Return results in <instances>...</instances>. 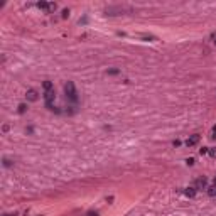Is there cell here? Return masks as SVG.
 <instances>
[{
  "instance_id": "6da1fadb",
  "label": "cell",
  "mask_w": 216,
  "mask_h": 216,
  "mask_svg": "<svg viewBox=\"0 0 216 216\" xmlns=\"http://www.w3.org/2000/svg\"><path fill=\"white\" fill-rule=\"evenodd\" d=\"M64 93H66V100L71 101V103H78V93H76V88H74V83L73 81H68L64 85Z\"/></svg>"
},
{
  "instance_id": "7a4b0ae2",
  "label": "cell",
  "mask_w": 216,
  "mask_h": 216,
  "mask_svg": "<svg viewBox=\"0 0 216 216\" xmlns=\"http://www.w3.org/2000/svg\"><path fill=\"white\" fill-rule=\"evenodd\" d=\"M194 187L196 189H208V181H206V177H198L196 182H194Z\"/></svg>"
},
{
  "instance_id": "3957f363",
  "label": "cell",
  "mask_w": 216,
  "mask_h": 216,
  "mask_svg": "<svg viewBox=\"0 0 216 216\" xmlns=\"http://www.w3.org/2000/svg\"><path fill=\"white\" fill-rule=\"evenodd\" d=\"M25 96H27V100H29V101H37L39 93H37V90H27Z\"/></svg>"
},
{
  "instance_id": "277c9868",
  "label": "cell",
  "mask_w": 216,
  "mask_h": 216,
  "mask_svg": "<svg viewBox=\"0 0 216 216\" xmlns=\"http://www.w3.org/2000/svg\"><path fill=\"white\" fill-rule=\"evenodd\" d=\"M54 98H56V93H54V90L46 91V93H44V100H46V105H47V103H54Z\"/></svg>"
},
{
  "instance_id": "5b68a950",
  "label": "cell",
  "mask_w": 216,
  "mask_h": 216,
  "mask_svg": "<svg viewBox=\"0 0 216 216\" xmlns=\"http://www.w3.org/2000/svg\"><path fill=\"white\" fill-rule=\"evenodd\" d=\"M199 139H201V137H199L198 133H194V135H191V137L186 140V145H187V147H193V145H196L199 142Z\"/></svg>"
},
{
  "instance_id": "8992f818",
  "label": "cell",
  "mask_w": 216,
  "mask_h": 216,
  "mask_svg": "<svg viewBox=\"0 0 216 216\" xmlns=\"http://www.w3.org/2000/svg\"><path fill=\"white\" fill-rule=\"evenodd\" d=\"M184 194H186L187 198H194V196H196V187H186Z\"/></svg>"
},
{
  "instance_id": "52a82bcc",
  "label": "cell",
  "mask_w": 216,
  "mask_h": 216,
  "mask_svg": "<svg viewBox=\"0 0 216 216\" xmlns=\"http://www.w3.org/2000/svg\"><path fill=\"white\" fill-rule=\"evenodd\" d=\"M37 7H39L41 10H46V12H47V7H49V3H47V2H37Z\"/></svg>"
},
{
  "instance_id": "ba28073f",
  "label": "cell",
  "mask_w": 216,
  "mask_h": 216,
  "mask_svg": "<svg viewBox=\"0 0 216 216\" xmlns=\"http://www.w3.org/2000/svg\"><path fill=\"white\" fill-rule=\"evenodd\" d=\"M42 86H44V90H46V91H51V90H53V81H44V83H42Z\"/></svg>"
},
{
  "instance_id": "9c48e42d",
  "label": "cell",
  "mask_w": 216,
  "mask_h": 216,
  "mask_svg": "<svg viewBox=\"0 0 216 216\" xmlns=\"http://www.w3.org/2000/svg\"><path fill=\"white\" fill-rule=\"evenodd\" d=\"M2 162H3V165H5V167H12V165H14V161H10V159H7V157H3Z\"/></svg>"
},
{
  "instance_id": "30bf717a",
  "label": "cell",
  "mask_w": 216,
  "mask_h": 216,
  "mask_svg": "<svg viewBox=\"0 0 216 216\" xmlns=\"http://www.w3.org/2000/svg\"><path fill=\"white\" fill-rule=\"evenodd\" d=\"M208 194H209L211 198H215V196H216V186H211V187H208Z\"/></svg>"
},
{
  "instance_id": "8fae6325",
  "label": "cell",
  "mask_w": 216,
  "mask_h": 216,
  "mask_svg": "<svg viewBox=\"0 0 216 216\" xmlns=\"http://www.w3.org/2000/svg\"><path fill=\"white\" fill-rule=\"evenodd\" d=\"M56 9H57V5H56L54 2H51V3H49V7H47V14H51V12H54Z\"/></svg>"
},
{
  "instance_id": "7c38bea8",
  "label": "cell",
  "mask_w": 216,
  "mask_h": 216,
  "mask_svg": "<svg viewBox=\"0 0 216 216\" xmlns=\"http://www.w3.org/2000/svg\"><path fill=\"white\" fill-rule=\"evenodd\" d=\"M25 111H27V105L25 103H20L19 105V113H25Z\"/></svg>"
},
{
  "instance_id": "4fadbf2b",
  "label": "cell",
  "mask_w": 216,
  "mask_h": 216,
  "mask_svg": "<svg viewBox=\"0 0 216 216\" xmlns=\"http://www.w3.org/2000/svg\"><path fill=\"white\" fill-rule=\"evenodd\" d=\"M208 154H209V155H211V157H213V159H216V147H211V149H209V152H208Z\"/></svg>"
},
{
  "instance_id": "5bb4252c",
  "label": "cell",
  "mask_w": 216,
  "mask_h": 216,
  "mask_svg": "<svg viewBox=\"0 0 216 216\" xmlns=\"http://www.w3.org/2000/svg\"><path fill=\"white\" fill-rule=\"evenodd\" d=\"M208 152H209V149H208V147H203V149H199V154H201V155H204V154H208Z\"/></svg>"
},
{
  "instance_id": "9a60e30c",
  "label": "cell",
  "mask_w": 216,
  "mask_h": 216,
  "mask_svg": "<svg viewBox=\"0 0 216 216\" xmlns=\"http://www.w3.org/2000/svg\"><path fill=\"white\" fill-rule=\"evenodd\" d=\"M68 17H69V10L64 9V10H63V19H68Z\"/></svg>"
},
{
  "instance_id": "2e32d148",
  "label": "cell",
  "mask_w": 216,
  "mask_h": 216,
  "mask_svg": "<svg viewBox=\"0 0 216 216\" xmlns=\"http://www.w3.org/2000/svg\"><path fill=\"white\" fill-rule=\"evenodd\" d=\"M186 164H187V165H194V159H193V157L186 159Z\"/></svg>"
},
{
  "instance_id": "e0dca14e",
  "label": "cell",
  "mask_w": 216,
  "mask_h": 216,
  "mask_svg": "<svg viewBox=\"0 0 216 216\" xmlns=\"http://www.w3.org/2000/svg\"><path fill=\"white\" fill-rule=\"evenodd\" d=\"M86 216H98V213H96V211H88Z\"/></svg>"
},
{
  "instance_id": "ac0fdd59",
  "label": "cell",
  "mask_w": 216,
  "mask_h": 216,
  "mask_svg": "<svg viewBox=\"0 0 216 216\" xmlns=\"http://www.w3.org/2000/svg\"><path fill=\"white\" fill-rule=\"evenodd\" d=\"M118 69H110V71H108V74H118Z\"/></svg>"
},
{
  "instance_id": "d6986e66",
  "label": "cell",
  "mask_w": 216,
  "mask_h": 216,
  "mask_svg": "<svg viewBox=\"0 0 216 216\" xmlns=\"http://www.w3.org/2000/svg\"><path fill=\"white\" fill-rule=\"evenodd\" d=\"M172 145H174V147H179V145H181V140H174V142H172Z\"/></svg>"
},
{
  "instance_id": "ffe728a7",
  "label": "cell",
  "mask_w": 216,
  "mask_h": 216,
  "mask_svg": "<svg viewBox=\"0 0 216 216\" xmlns=\"http://www.w3.org/2000/svg\"><path fill=\"white\" fill-rule=\"evenodd\" d=\"M215 186H216V176H215Z\"/></svg>"
},
{
  "instance_id": "44dd1931",
  "label": "cell",
  "mask_w": 216,
  "mask_h": 216,
  "mask_svg": "<svg viewBox=\"0 0 216 216\" xmlns=\"http://www.w3.org/2000/svg\"><path fill=\"white\" fill-rule=\"evenodd\" d=\"M215 46H216V41H215Z\"/></svg>"
}]
</instances>
